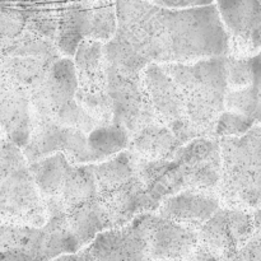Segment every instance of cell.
<instances>
[{
	"label": "cell",
	"instance_id": "cell-1",
	"mask_svg": "<svg viewBox=\"0 0 261 261\" xmlns=\"http://www.w3.org/2000/svg\"><path fill=\"white\" fill-rule=\"evenodd\" d=\"M117 30L144 66L227 56L229 38L216 4L166 9L145 0H115Z\"/></svg>",
	"mask_w": 261,
	"mask_h": 261
},
{
	"label": "cell",
	"instance_id": "cell-2",
	"mask_svg": "<svg viewBox=\"0 0 261 261\" xmlns=\"http://www.w3.org/2000/svg\"><path fill=\"white\" fill-rule=\"evenodd\" d=\"M138 160L145 188L158 206L184 190L217 193L221 178V150L217 138H196L177 149L172 160Z\"/></svg>",
	"mask_w": 261,
	"mask_h": 261
},
{
	"label": "cell",
	"instance_id": "cell-3",
	"mask_svg": "<svg viewBox=\"0 0 261 261\" xmlns=\"http://www.w3.org/2000/svg\"><path fill=\"white\" fill-rule=\"evenodd\" d=\"M177 89L184 121L190 140L216 138L214 129L227 92L226 56L189 64H160Z\"/></svg>",
	"mask_w": 261,
	"mask_h": 261
},
{
	"label": "cell",
	"instance_id": "cell-4",
	"mask_svg": "<svg viewBox=\"0 0 261 261\" xmlns=\"http://www.w3.org/2000/svg\"><path fill=\"white\" fill-rule=\"evenodd\" d=\"M48 216L61 219L82 249L106 229L114 228L102 205L92 165L69 162L60 180L43 196Z\"/></svg>",
	"mask_w": 261,
	"mask_h": 261
},
{
	"label": "cell",
	"instance_id": "cell-5",
	"mask_svg": "<svg viewBox=\"0 0 261 261\" xmlns=\"http://www.w3.org/2000/svg\"><path fill=\"white\" fill-rule=\"evenodd\" d=\"M221 206L244 212L261 208V125L240 137L219 138Z\"/></svg>",
	"mask_w": 261,
	"mask_h": 261
},
{
	"label": "cell",
	"instance_id": "cell-6",
	"mask_svg": "<svg viewBox=\"0 0 261 261\" xmlns=\"http://www.w3.org/2000/svg\"><path fill=\"white\" fill-rule=\"evenodd\" d=\"M99 200L111 218L112 226H125L143 213H154L158 205L145 188L138 161L122 150L103 162L92 163Z\"/></svg>",
	"mask_w": 261,
	"mask_h": 261
},
{
	"label": "cell",
	"instance_id": "cell-7",
	"mask_svg": "<svg viewBox=\"0 0 261 261\" xmlns=\"http://www.w3.org/2000/svg\"><path fill=\"white\" fill-rule=\"evenodd\" d=\"M75 69L71 58L59 59L42 83L31 91L32 126L37 124L78 129L91 134L102 126L75 99Z\"/></svg>",
	"mask_w": 261,
	"mask_h": 261
},
{
	"label": "cell",
	"instance_id": "cell-8",
	"mask_svg": "<svg viewBox=\"0 0 261 261\" xmlns=\"http://www.w3.org/2000/svg\"><path fill=\"white\" fill-rule=\"evenodd\" d=\"M46 222L45 201L22 149L7 140L0 152V226L42 227Z\"/></svg>",
	"mask_w": 261,
	"mask_h": 261
},
{
	"label": "cell",
	"instance_id": "cell-9",
	"mask_svg": "<svg viewBox=\"0 0 261 261\" xmlns=\"http://www.w3.org/2000/svg\"><path fill=\"white\" fill-rule=\"evenodd\" d=\"M82 250L61 219L48 216L42 227L0 226V261H53Z\"/></svg>",
	"mask_w": 261,
	"mask_h": 261
},
{
	"label": "cell",
	"instance_id": "cell-10",
	"mask_svg": "<svg viewBox=\"0 0 261 261\" xmlns=\"http://www.w3.org/2000/svg\"><path fill=\"white\" fill-rule=\"evenodd\" d=\"M117 30L115 0H73L59 9L55 43L65 58H73L83 40L106 43Z\"/></svg>",
	"mask_w": 261,
	"mask_h": 261
},
{
	"label": "cell",
	"instance_id": "cell-11",
	"mask_svg": "<svg viewBox=\"0 0 261 261\" xmlns=\"http://www.w3.org/2000/svg\"><path fill=\"white\" fill-rule=\"evenodd\" d=\"M60 58L63 55L54 41L27 30L12 45L0 51V71L33 91Z\"/></svg>",
	"mask_w": 261,
	"mask_h": 261
},
{
	"label": "cell",
	"instance_id": "cell-12",
	"mask_svg": "<svg viewBox=\"0 0 261 261\" xmlns=\"http://www.w3.org/2000/svg\"><path fill=\"white\" fill-rule=\"evenodd\" d=\"M107 92L111 102L112 124L127 135L158 120L153 112L140 74H126L107 65Z\"/></svg>",
	"mask_w": 261,
	"mask_h": 261
},
{
	"label": "cell",
	"instance_id": "cell-13",
	"mask_svg": "<svg viewBox=\"0 0 261 261\" xmlns=\"http://www.w3.org/2000/svg\"><path fill=\"white\" fill-rule=\"evenodd\" d=\"M233 58H252L261 51V0H216Z\"/></svg>",
	"mask_w": 261,
	"mask_h": 261
},
{
	"label": "cell",
	"instance_id": "cell-14",
	"mask_svg": "<svg viewBox=\"0 0 261 261\" xmlns=\"http://www.w3.org/2000/svg\"><path fill=\"white\" fill-rule=\"evenodd\" d=\"M251 212L221 206L199 229V244L224 261H233L237 251L254 234Z\"/></svg>",
	"mask_w": 261,
	"mask_h": 261
},
{
	"label": "cell",
	"instance_id": "cell-15",
	"mask_svg": "<svg viewBox=\"0 0 261 261\" xmlns=\"http://www.w3.org/2000/svg\"><path fill=\"white\" fill-rule=\"evenodd\" d=\"M84 249L94 261H153L139 216L127 224L101 232Z\"/></svg>",
	"mask_w": 261,
	"mask_h": 261
},
{
	"label": "cell",
	"instance_id": "cell-16",
	"mask_svg": "<svg viewBox=\"0 0 261 261\" xmlns=\"http://www.w3.org/2000/svg\"><path fill=\"white\" fill-rule=\"evenodd\" d=\"M153 261H188L199 244L198 232L168 221L158 213L139 214Z\"/></svg>",
	"mask_w": 261,
	"mask_h": 261
},
{
	"label": "cell",
	"instance_id": "cell-17",
	"mask_svg": "<svg viewBox=\"0 0 261 261\" xmlns=\"http://www.w3.org/2000/svg\"><path fill=\"white\" fill-rule=\"evenodd\" d=\"M0 132L23 149L32 132L31 91L0 71Z\"/></svg>",
	"mask_w": 261,
	"mask_h": 261
},
{
	"label": "cell",
	"instance_id": "cell-18",
	"mask_svg": "<svg viewBox=\"0 0 261 261\" xmlns=\"http://www.w3.org/2000/svg\"><path fill=\"white\" fill-rule=\"evenodd\" d=\"M219 208L221 201L217 193L184 190L166 198L155 213L173 223L199 232Z\"/></svg>",
	"mask_w": 261,
	"mask_h": 261
},
{
	"label": "cell",
	"instance_id": "cell-19",
	"mask_svg": "<svg viewBox=\"0 0 261 261\" xmlns=\"http://www.w3.org/2000/svg\"><path fill=\"white\" fill-rule=\"evenodd\" d=\"M181 142L160 120L145 124L129 135L126 150L144 161L172 160Z\"/></svg>",
	"mask_w": 261,
	"mask_h": 261
},
{
	"label": "cell",
	"instance_id": "cell-20",
	"mask_svg": "<svg viewBox=\"0 0 261 261\" xmlns=\"http://www.w3.org/2000/svg\"><path fill=\"white\" fill-rule=\"evenodd\" d=\"M27 31V20L20 9L0 5V51L17 41Z\"/></svg>",
	"mask_w": 261,
	"mask_h": 261
},
{
	"label": "cell",
	"instance_id": "cell-21",
	"mask_svg": "<svg viewBox=\"0 0 261 261\" xmlns=\"http://www.w3.org/2000/svg\"><path fill=\"white\" fill-rule=\"evenodd\" d=\"M227 91H239L252 84L254 66L252 58H233L226 56Z\"/></svg>",
	"mask_w": 261,
	"mask_h": 261
},
{
	"label": "cell",
	"instance_id": "cell-22",
	"mask_svg": "<svg viewBox=\"0 0 261 261\" xmlns=\"http://www.w3.org/2000/svg\"><path fill=\"white\" fill-rule=\"evenodd\" d=\"M255 124H257V122H255L250 117L224 110L219 116L218 121H217L214 137L217 139L224 137H240V135L249 132Z\"/></svg>",
	"mask_w": 261,
	"mask_h": 261
},
{
	"label": "cell",
	"instance_id": "cell-23",
	"mask_svg": "<svg viewBox=\"0 0 261 261\" xmlns=\"http://www.w3.org/2000/svg\"><path fill=\"white\" fill-rule=\"evenodd\" d=\"M252 66H254V79L249 87L254 99V120L255 122H261V51L257 55L252 56Z\"/></svg>",
	"mask_w": 261,
	"mask_h": 261
},
{
	"label": "cell",
	"instance_id": "cell-24",
	"mask_svg": "<svg viewBox=\"0 0 261 261\" xmlns=\"http://www.w3.org/2000/svg\"><path fill=\"white\" fill-rule=\"evenodd\" d=\"M233 261H261V237L254 232L251 239L237 251Z\"/></svg>",
	"mask_w": 261,
	"mask_h": 261
},
{
	"label": "cell",
	"instance_id": "cell-25",
	"mask_svg": "<svg viewBox=\"0 0 261 261\" xmlns=\"http://www.w3.org/2000/svg\"><path fill=\"white\" fill-rule=\"evenodd\" d=\"M145 2L166 9H190V8L214 4L216 0H145Z\"/></svg>",
	"mask_w": 261,
	"mask_h": 261
},
{
	"label": "cell",
	"instance_id": "cell-26",
	"mask_svg": "<svg viewBox=\"0 0 261 261\" xmlns=\"http://www.w3.org/2000/svg\"><path fill=\"white\" fill-rule=\"evenodd\" d=\"M53 261H94V259L86 249H82L79 251L73 252V254L61 255V256L56 257Z\"/></svg>",
	"mask_w": 261,
	"mask_h": 261
},
{
	"label": "cell",
	"instance_id": "cell-27",
	"mask_svg": "<svg viewBox=\"0 0 261 261\" xmlns=\"http://www.w3.org/2000/svg\"><path fill=\"white\" fill-rule=\"evenodd\" d=\"M5 142H7V139H5L4 135H3L2 132H0V152H2L3 147H4V144H5Z\"/></svg>",
	"mask_w": 261,
	"mask_h": 261
},
{
	"label": "cell",
	"instance_id": "cell-28",
	"mask_svg": "<svg viewBox=\"0 0 261 261\" xmlns=\"http://www.w3.org/2000/svg\"><path fill=\"white\" fill-rule=\"evenodd\" d=\"M160 261H170V260H160Z\"/></svg>",
	"mask_w": 261,
	"mask_h": 261
},
{
	"label": "cell",
	"instance_id": "cell-29",
	"mask_svg": "<svg viewBox=\"0 0 261 261\" xmlns=\"http://www.w3.org/2000/svg\"><path fill=\"white\" fill-rule=\"evenodd\" d=\"M260 125H261V122H260Z\"/></svg>",
	"mask_w": 261,
	"mask_h": 261
}]
</instances>
